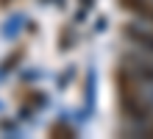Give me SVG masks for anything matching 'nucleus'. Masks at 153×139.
<instances>
[{
	"instance_id": "f257e3e1",
	"label": "nucleus",
	"mask_w": 153,
	"mask_h": 139,
	"mask_svg": "<svg viewBox=\"0 0 153 139\" xmlns=\"http://www.w3.org/2000/svg\"><path fill=\"white\" fill-rule=\"evenodd\" d=\"M117 6L125 11V17H139L153 22V0H117Z\"/></svg>"
}]
</instances>
